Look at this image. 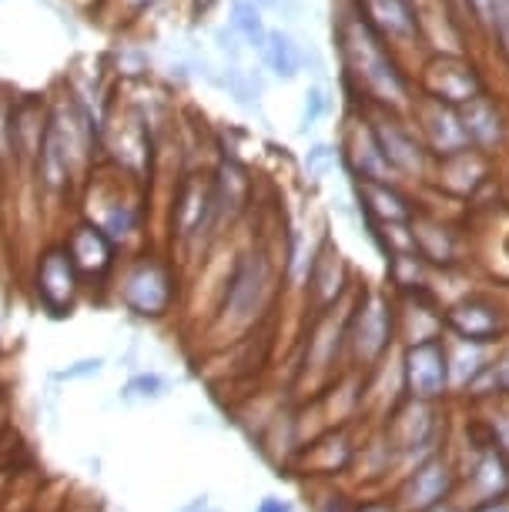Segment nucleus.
I'll return each mask as SVG.
<instances>
[{
    "label": "nucleus",
    "instance_id": "f257e3e1",
    "mask_svg": "<svg viewBox=\"0 0 509 512\" xmlns=\"http://www.w3.org/2000/svg\"><path fill=\"white\" fill-rule=\"evenodd\" d=\"M278 282H282V275L262 248L235 255L222 292H218L215 312H211V335L222 342H242L252 335L268 318Z\"/></svg>",
    "mask_w": 509,
    "mask_h": 512
},
{
    "label": "nucleus",
    "instance_id": "f03ea898",
    "mask_svg": "<svg viewBox=\"0 0 509 512\" xmlns=\"http://www.w3.org/2000/svg\"><path fill=\"white\" fill-rule=\"evenodd\" d=\"M399 349L396 302L386 292L362 288L349 298L345 318V365L355 375H369Z\"/></svg>",
    "mask_w": 509,
    "mask_h": 512
},
{
    "label": "nucleus",
    "instance_id": "7ed1b4c3",
    "mask_svg": "<svg viewBox=\"0 0 509 512\" xmlns=\"http://www.w3.org/2000/svg\"><path fill=\"white\" fill-rule=\"evenodd\" d=\"M114 298L141 322H165L181 302L178 268L161 255H134L114 275Z\"/></svg>",
    "mask_w": 509,
    "mask_h": 512
},
{
    "label": "nucleus",
    "instance_id": "20e7f679",
    "mask_svg": "<svg viewBox=\"0 0 509 512\" xmlns=\"http://www.w3.org/2000/svg\"><path fill=\"white\" fill-rule=\"evenodd\" d=\"M382 436L389 439L392 452L399 459V472L429 459L443 446V419H439V402L402 399L386 419H382Z\"/></svg>",
    "mask_w": 509,
    "mask_h": 512
},
{
    "label": "nucleus",
    "instance_id": "39448f33",
    "mask_svg": "<svg viewBox=\"0 0 509 512\" xmlns=\"http://www.w3.org/2000/svg\"><path fill=\"white\" fill-rule=\"evenodd\" d=\"M31 288H34V302L51 318L74 315V308L81 305L88 285H84L78 265H74L71 255H67L64 241H51V245H44L37 251Z\"/></svg>",
    "mask_w": 509,
    "mask_h": 512
},
{
    "label": "nucleus",
    "instance_id": "423d86ee",
    "mask_svg": "<svg viewBox=\"0 0 509 512\" xmlns=\"http://www.w3.org/2000/svg\"><path fill=\"white\" fill-rule=\"evenodd\" d=\"M456 486H459L456 456L449 449H439L429 459L399 472V482L392 489V502H396L399 512H429L449 499H456Z\"/></svg>",
    "mask_w": 509,
    "mask_h": 512
},
{
    "label": "nucleus",
    "instance_id": "0eeeda50",
    "mask_svg": "<svg viewBox=\"0 0 509 512\" xmlns=\"http://www.w3.org/2000/svg\"><path fill=\"white\" fill-rule=\"evenodd\" d=\"M131 181L134 178H128L118 168H111V178H104V171H98V178L91 175V188H98V191H94V205L88 208L84 218L94 221L118 248L131 245V238H138V231L144 225L141 198L131 195V188H128Z\"/></svg>",
    "mask_w": 509,
    "mask_h": 512
},
{
    "label": "nucleus",
    "instance_id": "6e6552de",
    "mask_svg": "<svg viewBox=\"0 0 509 512\" xmlns=\"http://www.w3.org/2000/svg\"><path fill=\"white\" fill-rule=\"evenodd\" d=\"M456 466H459L456 502L463 509L509 496V456L503 449H496L489 439L476 442L473 456L456 459Z\"/></svg>",
    "mask_w": 509,
    "mask_h": 512
},
{
    "label": "nucleus",
    "instance_id": "1a4fd4ad",
    "mask_svg": "<svg viewBox=\"0 0 509 512\" xmlns=\"http://www.w3.org/2000/svg\"><path fill=\"white\" fill-rule=\"evenodd\" d=\"M399 365L406 395L419 402H443L453 395L449 385V355H446V335L432 338L419 345H399Z\"/></svg>",
    "mask_w": 509,
    "mask_h": 512
},
{
    "label": "nucleus",
    "instance_id": "9d476101",
    "mask_svg": "<svg viewBox=\"0 0 509 512\" xmlns=\"http://www.w3.org/2000/svg\"><path fill=\"white\" fill-rule=\"evenodd\" d=\"M443 322L449 338H463L476 345H499L509 338V312L489 295H463L443 308Z\"/></svg>",
    "mask_w": 509,
    "mask_h": 512
},
{
    "label": "nucleus",
    "instance_id": "9b49d317",
    "mask_svg": "<svg viewBox=\"0 0 509 512\" xmlns=\"http://www.w3.org/2000/svg\"><path fill=\"white\" fill-rule=\"evenodd\" d=\"M355 456H359V442H355L352 429L349 425H332V429H322L319 436L305 442L299 456L292 459V469H299L309 479L335 482L345 472H352Z\"/></svg>",
    "mask_w": 509,
    "mask_h": 512
},
{
    "label": "nucleus",
    "instance_id": "f8f14e48",
    "mask_svg": "<svg viewBox=\"0 0 509 512\" xmlns=\"http://www.w3.org/2000/svg\"><path fill=\"white\" fill-rule=\"evenodd\" d=\"M71 262L78 265V272L84 278V285H111L114 275L121 268V248L94 225V221L81 218L78 225H71V231L61 238Z\"/></svg>",
    "mask_w": 509,
    "mask_h": 512
},
{
    "label": "nucleus",
    "instance_id": "ddd939ff",
    "mask_svg": "<svg viewBox=\"0 0 509 512\" xmlns=\"http://www.w3.org/2000/svg\"><path fill=\"white\" fill-rule=\"evenodd\" d=\"M218 205H215V191L211 181L205 178H185L175 195V208H171V235L181 245H195L205 235H211V228L218 225Z\"/></svg>",
    "mask_w": 509,
    "mask_h": 512
},
{
    "label": "nucleus",
    "instance_id": "4468645a",
    "mask_svg": "<svg viewBox=\"0 0 509 512\" xmlns=\"http://www.w3.org/2000/svg\"><path fill=\"white\" fill-rule=\"evenodd\" d=\"M349 57L355 64V71L362 74V81H366V88L376 94L379 101H402L406 98V88H402L396 67L386 57V51L376 44V37H372L366 27L355 24L352 34H349Z\"/></svg>",
    "mask_w": 509,
    "mask_h": 512
},
{
    "label": "nucleus",
    "instance_id": "2eb2a0df",
    "mask_svg": "<svg viewBox=\"0 0 509 512\" xmlns=\"http://www.w3.org/2000/svg\"><path fill=\"white\" fill-rule=\"evenodd\" d=\"M345 298H349V268H345L339 248L325 238L315 251L309 282H305V305L312 308L309 315H319L325 308L345 302Z\"/></svg>",
    "mask_w": 509,
    "mask_h": 512
},
{
    "label": "nucleus",
    "instance_id": "dca6fc26",
    "mask_svg": "<svg viewBox=\"0 0 509 512\" xmlns=\"http://www.w3.org/2000/svg\"><path fill=\"white\" fill-rule=\"evenodd\" d=\"M396 325L399 345H419L446 335L443 308L432 305L429 295H402V302H396Z\"/></svg>",
    "mask_w": 509,
    "mask_h": 512
},
{
    "label": "nucleus",
    "instance_id": "f3484780",
    "mask_svg": "<svg viewBox=\"0 0 509 512\" xmlns=\"http://www.w3.org/2000/svg\"><path fill=\"white\" fill-rule=\"evenodd\" d=\"M47 128H51V111H47L44 101H34V98L17 101V111H14V161L34 168L37 158H41Z\"/></svg>",
    "mask_w": 509,
    "mask_h": 512
},
{
    "label": "nucleus",
    "instance_id": "a211bd4d",
    "mask_svg": "<svg viewBox=\"0 0 509 512\" xmlns=\"http://www.w3.org/2000/svg\"><path fill=\"white\" fill-rule=\"evenodd\" d=\"M446 355H449V385H453L456 395H466L479 382V375L493 365L496 349L493 345H476L446 335Z\"/></svg>",
    "mask_w": 509,
    "mask_h": 512
},
{
    "label": "nucleus",
    "instance_id": "6ab92c4d",
    "mask_svg": "<svg viewBox=\"0 0 509 512\" xmlns=\"http://www.w3.org/2000/svg\"><path fill=\"white\" fill-rule=\"evenodd\" d=\"M372 134H376L379 141V151L382 158L389 161L392 175H422L426 171V151L419 148L416 138L399 128V124H389V121H376V128H372Z\"/></svg>",
    "mask_w": 509,
    "mask_h": 512
},
{
    "label": "nucleus",
    "instance_id": "aec40b11",
    "mask_svg": "<svg viewBox=\"0 0 509 512\" xmlns=\"http://www.w3.org/2000/svg\"><path fill=\"white\" fill-rule=\"evenodd\" d=\"M422 128H426L432 151L443 154V158H456V154L469 151V134L463 128V118H459L456 108H449L443 101L429 104L426 114H422Z\"/></svg>",
    "mask_w": 509,
    "mask_h": 512
},
{
    "label": "nucleus",
    "instance_id": "412c9836",
    "mask_svg": "<svg viewBox=\"0 0 509 512\" xmlns=\"http://www.w3.org/2000/svg\"><path fill=\"white\" fill-rule=\"evenodd\" d=\"M429 88L436 94V101L449 104V108H463V104L479 98V84L473 67L459 61H439L429 67Z\"/></svg>",
    "mask_w": 509,
    "mask_h": 512
},
{
    "label": "nucleus",
    "instance_id": "4be33fe9",
    "mask_svg": "<svg viewBox=\"0 0 509 512\" xmlns=\"http://www.w3.org/2000/svg\"><path fill=\"white\" fill-rule=\"evenodd\" d=\"M359 205L379 225H409L412 208L392 181H359Z\"/></svg>",
    "mask_w": 509,
    "mask_h": 512
},
{
    "label": "nucleus",
    "instance_id": "5701e85b",
    "mask_svg": "<svg viewBox=\"0 0 509 512\" xmlns=\"http://www.w3.org/2000/svg\"><path fill=\"white\" fill-rule=\"evenodd\" d=\"M459 118H463L469 144H476V148H496V144L506 138L503 114L496 111V104H489L483 98L463 104V108H459Z\"/></svg>",
    "mask_w": 509,
    "mask_h": 512
},
{
    "label": "nucleus",
    "instance_id": "b1692460",
    "mask_svg": "<svg viewBox=\"0 0 509 512\" xmlns=\"http://www.w3.org/2000/svg\"><path fill=\"white\" fill-rule=\"evenodd\" d=\"M211 191H215L218 218H235L248 201V178H245L242 164H235V161L218 164L215 178H211Z\"/></svg>",
    "mask_w": 509,
    "mask_h": 512
},
{
    "label": "nucleus",
    "instance_id": "393cba45",
    "mask_svg": "<svg viewBox=\"0 0 509 512\" xmlns=\"http://www.w3.org/2000/svg\"><path fill=\"white\" fill-rule=\"evenodd\" d=\"M349 158H352V168H355V175H359V181H392V168H389V161L382 158L372 128H366V131L359 128L352 134Z\"/></svg>",
    "mask_w": 509,
    "mask_h": 512
},
{
    "label": "nucleus",
    "instance_id": "a878e982",
    "mask_svg": "<svg viewBox=\"0 0 509 512\" xmlns=\"http://www.w3.org/2000/svg\"><path fill=\"white\" fill-rule=\"evenodd\" d=\"M168 392H171V379L165 372L141 369V372H131L128 379L121 382L118 399L124 405H155L161 399H168Z\"/></svg>",
    "mask_w": 509,
    "mask_h": 512
},
{
    "label": "nucleus",
    "instance_id": "bb28decb",
    "mask_svg": "<svg viewBox=\"0 0 509 512\" xmlns=\"http://www.w3.org/2000/svg\"><path fill=\"white\" fill-rule=\"evenodd\" d=\"M409 228L416 251L426 258V265H449L456 258V245L443 225H436V221H409Z\"/></svg>",
    "mask_w": 509,
    "mask_h": 512
},
{
    "label": "nucleus",
    "instance_id": "cd10ccee",
    "mask_svg": "<svg viewBox=\"0 0 509 512\" xmlns=\"http://www.w3.org/2000/svg\"><path fill=\"white\" fill-rule=\"evenodd\" d=\"M262 57H265L268 71H272L275 77H282V81H292V77L302 71V47L282 31H272L265 37Z\"/></svg>",
    "mask_w": 509,
    "mask_h": 512
},
{
    "label": "nucleus",
    "instance_id": "c85d7f7f",
    "mask_svg": "<svg viewBox=\"0 0 509 512\" xmlns=\"http://www.w3.org/2000/svg\"><path fill=\"white\" fill-rule=\"evenodd\" d=\"M369 14L389 34H412V11L406 0H369Z\"/></svg>",
    "mask_w": 509,
    "mask_h": 512
},
{
    "label": "nucleus",
    "instance_id": "c756f323",
    "mask_svg": "<svg viewBox=\"0 0 509 512\" xmlns=\"http://www.w3.org/2000/svg\"><path fill=\"white\" fill-rule=\"evenodd\" d=\"M232 31L242 34L252 47H262L265 44V24H262V14H258L255 0H235L232 4Z\"/></svg>",
    "mask_w": 509,
    "mask_h": 512
},
{
    "label": "nucleus",
    "instance_id": "7c9ffc66",
    "mask_svg": "<svg viewBox=\"0 0 509 512\" xmlns=\"http://www.w3.org/2000/svg\"><path fill=\"white\" fill-rule=\"evenodd\" d=\"M104 369H108V359H104V355H84V359H74V362H67L64 369H57L51 379L54 382H88V379H98Z\"/></svg>",
    "mask_w": 509,
    "mask_h": 512
},
{
    "label": "nucleus",
    "instance_id": "2f4dec72",
    "mask_svg": "<svg viewBox=\"0 0 509 512\" xmlns=\"http://www.w3.org/2000/svg\"><path fill=\"white\" fill-rule=\"evenodd\" d=\"M489 409V422H486V439L493 442L496 449H503L509 456V399H496L486 405Z\"/></svg>",
    "mask_w": 509,
    "mask_h": 512
},
{
    "label": "nucleus",
    "instance_id": "473e14b6",
    "mask_svg": "<svg viewBox=\"0 0 509 512\" xmlns=\"http://www.w3.org/2000/svg\"><path fill=\"white\" fill-rule=\"evenodd\" d=\"M355 502L345 489H335V482H322V489L312 496V512H355Z\"/></svg>",
    "mask_w": 509,
    "mask_h": 512
},
{
    "label": "nucleus",
    "instance_id": "72a5a7b5",
    "mask_svg": "<svg viewBox=\"0 0 509 512\" xmlns=\"http://www.w3.org/2000/svg\"><path fill=\"white\" fill-rule=\"evenodd\" d=\"M14 111L17 98H7L0 91V164L14 161Z\"/></svg>",
    "mask_w": 509,
    "mask_h": 512
},
{
    "label": "nucleus",
    "instance_id": "f704fd0d",
    "mask_svg": "<svg viewBox=\"0 0 509 512\" xmlns=\"http://www.w3.org/2000/svg\"><path fill=\"white\" fill-rule=\"evenodd\" d=\"M329 108H332V101H329V94H325V88H309L305 91V108H302V131H309V128H315L325 114H329Z\"/></svg>",
    "mask_w": 509,
    "mask_h": 512
},
{
    "label": "nucleus",
    "instance_id": "c9c22d12",
    "mask_svg": "<svg viewBox=\"0 0 509 512\" xmlns=\"http://www.w3.org/2000/svg\"><path fill=\"white\" fill-rule=\"evenodd\" d=\"M489 375H493L496 399H509V338L496 349V359H493V365H489Z\"/></svg>",
    "mask_w": 509,
    "mask_h": 512
},
{
    "label": "nucleus",
    "instance_id": "e433bc0d",
    "mask_svg": "<svg viewBox=\"0 0 509 512\" xmlns=\"http://www.w3.org/2000/svg\"><path fill=\"white\" fill-rule=\"evenodd\" d=\"M332 164H335V151L329 148V144H315V148L305 154V171H309V178L329 175Z\"/></svg>",
    "mask_w": 509,
    "mask_h": 512
},
{
    "label": "nucleus",
    "instance_id": "4c0bfd02",
    "mask_svg": "<svg viewBox=\"0 0 509 512\" xmlns=\"http://www.w3.org/2000/svg\"><path fill=\"white\" fill-rule=\"evenodd\" d=\"M493 21H496V27H499V37H503L506 51H509V0H496Z\"/></svg>",
    "mask_w": 509,
    "mask_h": 512
},
{
    "label": "nucleus",
    "instance_id": "58836bf2",
    "mask_svg": "<svg viewBox=\"0 0 509 512\" xmlns=\"http://www.w3.org/2000/svg\"><path fill=\"white\" fill-rule=\"evenodd\" d=\"M255 512H295V506H292V499H285V496H265V499H258Z\"/></svg>",
    "mask_w": 509,
    "mask_h": 512
},
{
    "label": "nucleus",
    "instance_id": "ea45409f",
    "mask_svg": "<svg viewBox=\"0 0 509 512\" xmlns=\"http://www.w3.org/2000/svg\"><path fill=\"white\" fill-rule=\"evenodd\" d=\"M355 512H399L396 502H392V496H379V499H362L359 506H355Z\"/></svg>",
    "mask_w": 509,
    "mask_h": 512
},
{
    "label": "nucleus",
    "instance_id": "a19ab883",
    "mask_svg": "<svg viewBox=\"0 0 509 512\" xmlns=\"http://www.w3.org/2000/svg\"><path fill=\"white\" fill-rule=\"evenodd\" d=\"M463 512H509V496L503 499H493V502H479L473 509H463Z\"/></svg>",
    "mask_w": 509,
    "mask_h": 512
},
{
    "label": "nucleus",
    "instance_id": "79ce46f5",
    "mask_svg": "<svg viewBox=\"0 0 509 512\" xmlns=\"http://www.w3.org/2000/svg\"><path fill=\"white\" fill-rule=\"evenodd\" d=\"M178 512H211V499L208 496H195L188 506H181Z\"/></svg>",
    "mask_w": 509,
    "mask_h": 512
},
{
    "label": "nucleus",
    "instance_id": "37998d69",
    "mask_svg": "<svg viewBox=\"0 0 509 512\" xmlns=\"http://www.w3.org/2000/svg\"><path fill=\"white\" fill-rule=\"evenodd\" d=\"M473 7L479 11V17H483V21H493V7H496V0H473Z\"/></svg>",
    "mask_w": 509,
    "mask_h": 512
},
{
    "label": "nucleus",
    "instance_id": "c03bdc74",
    "mask_svg": "<svg viewBox=\"0 0 509 512\" xmlns=\"http://www.w3.org/2000/svg\"><path fill=\"white\" fill-rule=\"evenodd\" d=\"M429 512H463V506H459L456 499H449V502H443V506H436V509H429Z\"/></svg>",
    "mask_w": 509,
    "mask_h": 512
}]
</instances>
